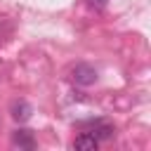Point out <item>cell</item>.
<instances>
[{"label":"cell","mask_w":151,"mask_h":151,"mask_svg":"<svg viewBox=\"0 0 151 151\" xmlns=\"http://www.w3.org/2000/svg\"><path fill=\"white\" fill-rule=\"evenodd\" d=\"M12 118L14 120H28L31 118V106L26 101H14L12 104Z\"/></svg>","instance_id":"obj_4"},{"label":"cell","mask_w":151,"mask_h":151,"mask_svg":"<svg viewBox=\"0 0 151 151\" xmlns=\"http://www.w3.org/2000/svg\"><path fill=\"white\" fill-rule=\"evenodd\" d=\"M97 142H101V139H111L113 134H116V130L111 127V125H97V127H92V132H90Z\"/></svg>","instance_id":"obj_5"},{"label":"cell","mask_w":151,"mask_h":151,"mask_svg":"<svg viewBox=\"0 0 151 151\" xmlns=\"http://www.w3.org/2000/svg\"><path fill=\"white\" fill-rule=\"evenodd\" d=\"M97 146H99V142L90 132H83V134H78L73 139V149H78V151H94Z\"/></svg>","instance_id":"obj_3"},{"label":"cell","mask_w":151,"mask_h":151,"mask_svg":"<svg viewBox=\"0 0 151 151\" xmlns=\"http://www.w3.org/2000/svg\"><path fill=\"white\" fill-rule=\"evenodd\" d=\"M87 5L94 9H101V7H106V0H87Z\"/></svg>","instance_id":"obj_6"},{"label":"cell","mask_w":151,"mask_h":151,"mask_svg":"<svg viewBox=\"0 0 151 151\" xmlns=\"http://www.w3.org/2000/svg\"><path fill=\"white\" fill-rule=\"evenodd\" d=\"M12 144L14 146H19V149H35V134H33V130H26V127H19V130H14L12 132Z\"/></svg>","instance_id":"obj_2"},{"label":"cell","mask_w":151,"mask_h":151,"mask_svg":"<svg viewBox=\"0 0 151 151\" xmlns=\"http://www.w3.org/2000/svg\"><path fill=\"white\" fill-rule=\"evenodd\" d=\"M71 80L76 85H92L97 80V68L90 64H76L71 68Z\"/></svg>","instance_id":"obj_1"}]
</instances>
